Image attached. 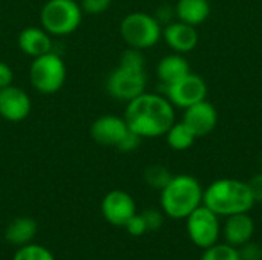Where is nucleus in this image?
Wrapping results in <instances>:
<instances>
[{
    "instance_id": "1",
    "label": "nucleus",
    "mask_w": 262,
    "mask_h": 260,
    "mask_svg": "<svg viewBox=\"0 0 262 260\" xmlns=\"http://www.w3.org/2000/svg\"><path fill=\"white\" fill-rule=\"evenodd\" d=\"M123 118L129 129L141 139L158 138L164 136L175 123V107L164 95L143 92L126 103Z\"/></svg>"
},
{
    "instance_id": "2",
    "label": "nucleus",
    "mask_w": 262,
    "mask_h": 260,
    "mask_svg": "<svg viewBox=\"0 0 262 260\" xmlns=\"http://www.w3.org/2000/svg\"><path fill=\"white\" fill-rule=\"evenodd\" d=\"M146 84L147 74L143 51L127 48L120 57V64L109 74L106 80V90L112 98L129 103L146 92Z\"/></svg>"
},
{
    "instance_id": "3",
    "label": "nucleus",
    "mask_w": 262,
    "mask_h": 260,
    "mask_svg": "<svg viewBox=\"0 0 262 260\" xmlns=\"http://www.w3.org/2000/svg\"><path fill=\"white\" fill-rule=\"evenodd\" d=\"M203 204L218 216H232L249 213L256 202L247 182L224 178L212 182L204 190Z\"/></svg>"
},
{
    "instance_id": "4",
    "label": "nucleus",
    "mask_w": 262,
    "mask_h": 260,
    "mask_svg": "<svg viewBox=\"0 0 262 260\" xmlns=\"http://www.w3.org/2000/svg\"><path fill=\"white\" fill-rule=\"evenodd\" d=\"M203 187L190 175H177L161 190L160 204L166 216L172 219H186L203 204Z\"/></svg>"
},
{
    "instance_id": "5",
    "label": "nucleus",
    "mask_w": 262,
    "mask_h": 260,
    "mask_svg": "<svg viewBox=\"0 0 262 260\" xmlns=\"http://www.w3.org/2000/svg\"><path fill=\"white\" fill-rule=\"evenodd\" d=\"M83 11L75 0H48L40 11V25L52 37L75 32L81 25Z\"/></svg>"
},
{
    "instance_id": "6",
    "label": "nucleus",
    "mask_w": 262,
    "mask_h": 260,
    "mask_svg": "<svg viewBox=\"0 0 262 260\" xmlns=\"http://www.w3.org/2000/svg\"><path fill=\"white\" fill-rule=\"evenodd\" d=\"M120 34L127 48L140 51L154 48L163 35V26L155 15L135 11L129 12L120 23Z\"/></svg>"
},
{
    "instance_id": "7",
    "label": "nucleus",
    "mask_w": 262,
    "mask_h": 260,
    "mask_svg": "<svg viewBox=\"0 0 262 260\" xmlns=\"http://www.w3.org/2000/svg\"><path fill=\"white\" fill-rule=\"evenodd\" d=\"M66 75L68 70L64 61L54 51L32 58L29 66V83L43 95H52L58 92L64 86Z\"/></svg>"
},
{
    "instance_id": "8",
    "label": "nucleus",
    "mask_w": 262,
    "mask_h": 260,
    "mask_svg": "<svg viewBox=\"0 0 262 260\" xmlns=\"http://www.w3.org/2000/svg\"><path fill=\"white\" fill-rule=\"evenodd\" d=\"M186 221H187L189 238L196 247L206 250L218 244L221 234L220 216L213 213L210 208H207L204 204H201L196 210H193L186 218Z\"/></svg>"
},
{
    "instance_id": "9",
    "label": "nucleus",
    "mask_w": 262,
    "mask_h": 260,
    "mask_svg": "<svg viewBox=\"0 0 262 260\" xmlns=\"http://www.w3.org/2000/svg\"><path fill=\"white\" fill-rule=\"evenodd\" d=\"M163 89H164V97L172 103V106L180 109H187L207 98L206 81L193 72L187 74L181 80Z\"/></svg>"
},
{
    "instance_id": "10",
    "label": "nucleus",
    "mask_w": 262,
    "mask_h": 260,
    "mask_svg": "<svg viewBox=\"0 0 262 260\" xmlns=\"http://www.w3.org/2000/svg\"><path fill=\"white\" fill-rule=\"evenodd\" d=\"M101 215L111 225L124 227L126 222L137 215V204L127 192L112 190L101 201Z\"/></svg>"
},
{
    "instance_id": "11",
    "label": "nucleus",
    "mask_w": 262,
    "mask_h": 260,
    "mask_svg": "<svg viewBox=\"0 0 262 260\" xmlns=\"http://www.w3.org/2000/svg\"><path fill=\"white\" fill-rule=\"evenodd\" d=\"M130 132L126 120L117 115H101L91 126V136L95 143L106 147H118Z\"/></svg>"
},
{
    "instance_id": "12",
    "label": "nucleus",
    "mask_w": 262,
    "mask_h": 260,
    "mask_svg": "<svg viewBox=\"0 0 262 260\" xmlns=\"http://www.w3.org/2000/svg\"><path fill=\"white\" fill-rule=\"evenodd\" d=\"M32 110V103L21 87L8 86L0 89V116L9 123H20L29 116Z\"/></svg>"
},
{
    "instance_id": "13",
    "label": "nucleus",
    "mask_w": 262,
    "mask_h": 260,
    "mask_svg": "<svg viewBox=\"0 0 262 260\" xmlns=\"http://www.w3.org/2000/svg\"><path fill=\"white\" fill-rule=\"evenodd\" d=\"M196 138L207 136L212 133L218 124V112L212 103L203 100L187 109H184V115L181 120Z\"/></svg>"
},
{
    "instance_id": "14",
    "label": "nucleus",
    "mask_w": 262,
    "mask_h": 260,
    "mask_svg": "<svg viewBox=\"0 0 262 260\" xmlns=\"http://www.w3.org/2000/svg\"><path fill=\"white\" fill-rule=\"evenodd\" d=\"M161 38L166 44L177 54L192 52L198 46V31L196 26L183 23L180 20L164 25Z\"/></svg>"
},
{
    "instance_id": "15",
    "label": "nucleus",
    "mask_w": 262,
    "mask_h": 260,
    "mask_svg": "<svg viewBox=\"0 0 262 260\" xmlns=\"http://www.w3.org/2000/svg\"><path fill=\"white\" fill-rule=\"evenodd\" d=\"M255 234V222L249 213H238L227 216V221L223 227V236L226 244L239 248L241 245L252 241Z\"/></svg>"
},
{
    "instance_id": "16",
    "label": "nucleus",
    "mask_w": 262,
    "mask_h": 260,
    "mask_svg": "<svg viewBox=\"0 0 262 260\" xmlns=\"http://www.w3.org/2000/svg\"><path fill=\"white\" fill-rule=\"evenodd\" d=\"M18 48L25 55H29L31 58L40 57L43 54H48L52 51V35L46 32L43 28L37 26H28L25 28L17 38Z\"/></svg>"
},
{
    "instance_id": "17",
    "label": "nucleus",
    "mask_w": 262,
    "mask_h": 260,
    "mask_svg": "<svg viewBox=\"0 0 262 260\" xmlns=\"http://www.w3.org/2000/svg\"><path fill=\"white\" fill-rule=\"evenodd\" d=\"M190 64L183 54H169L163 57L157 64V77L163 87L173 84L175 81L181 80L187 74H190Z\"/></svg>"
},
{
    "instance_id": "18",
    "label": "nucleus",
    "mask_w": 262,
    "mask_h": 260,
    "mask_svg": "<svg viewBox=\"0 0 262 260\" xmlns=\"http://www.w3.org/2000/svg\"><path fill=\"white\" fill-rule=\"evenodd\" d=\"M210 2L209 0H178L175 5L177 20L198 26L204 23L210 15Z\"/></svg>"
},
{
    "instance_id": "19",
    "label": "nucleus",
    "mask_w": 262,
    "mask_h": 260,
    "mask_svg": "<svg viewBox=\"0 0 262 260\" xmlns=\"http://www.w3.org/2000/svg\"><path fill=\"white\" fill-rule=\"evenodd\" d=\"M38 225L34 219L31 218H17L14 219L5 231V239L15 247H23L28 245L34 241L37 236Z\"/></svg>"
},
{
    "instance_id": "20",
    "label": "nucleus",
    "mask_w": 262,
    "mask_h": 260,
    "mask_svg": "<svg viewBox=\"0 0 262 260\" xmlns=\"http://www.w3.org/2000/svg\"><path fill=\"white\" fill-rule=\"evenodd\" d=\"M166 141L169 144V147L172 150H177V152H184L187 149H190L196 139L195 133L183 123V121H175L170 129L166 132Z\"/></svg>"
},
{
    "instance_id": "21",
    "label": "nucleus",
    "mask_w": 262,
    "mask_h": 260,
    "mask_svg": "<svg viewBox=\"0 0 262 260\" xmlns=\"http://www.w3.org/2000/svg\"><path fill=\"white\" fill-rule=\"evenodd\" d=\"M172 173L169 172V169H166L164 166L161 164H154V166H149L144 172V181L149 187L155 188V190H163L167 182L172 179Z\"/></svg>"
},
{
    "instance_id": "22",
    "label": "nucleus",
    "mask_w": 262,
    "mask_h": 260,
    "mask_svg": "<svg viewBox=\"0 0 262 260\" xmlns=\"http://www.w3.org/2000/svg\"><path fill=\"white\" fill-rule=\"evenodd\" d=\"M12 260H55V257L46 247L31 242L28 245L18 247Z\"/></svg>"
},
{
    "instance_id": "23",
    "label": "nucleus",
    "mask_w": 262,
    "mask_h": 260,
    "mask_svg": "<svg viewBox=\"0 0 262 260\" xmlns=\"http://www.w3.org/2000/svg\"><path fill=\"white\" fill-rule=\"evenodd\" d=\"M200 260H239L238 248L229 244H215L204 250Z\"/></svg>"
},
{
    "instance_id": "24",
    "label": "nucleus",
    "mask_w": 262,
    "mask_h": 260,
    "mask_svg": "<svg viewBox=\"0 0 262 260\" xmlns=\"http://www.w3.org/2000/svg\"><path fill=\"white\" fill-rule=\"evenodd\" d=\"M112 5V0H80V6L83 14L100 15L106 12Z\"/></svg>"
},
{
    "instance_id": "25",
    "label": "nucleus",
    "mask_w": 262,
    "mask_h": 260,
    "mask_svg": "<svg viewBox=\"0 0 262 260\" xmlns=\"http://www.w3.org/2000/svg\"><path fill=\"white\" fill-rule=\"evenodd\" d=\"M144 218V222L147 225V231H158L163 224H164V213L163 210H155V208H149L146 211L141 213Z\"/></svg>"
},
{
    "instance_id": "26",
    "label": "nucleus",
    "mask_w": 262,
    "mask_h": 260,
    "mask_svg": "<svg viewBox=\"0 0 262 260\" xmlns=\"http://www.w3.org/2000/svg\"><path fill=\"white\" fill-rule=\"evenodd\" d=\"M126 231L130 234V236H143L147 233V225L144 222V218L143 215H134L124 225Z\"/></svg>"
},
{
    "instance_id": "27",
    "label": "nucleus",
    "mask_w": 262,
    "mask_h": 260,
    "mask_svg": "<svg viewBox=\"0 0 262 260\" xmlns=\"http://www.w3.org/2000/svg\"><path fill=\"white\" fill-rule=\"evenodd\" d=\"M239 260H262V248L255 242H247L238 248Z\"/></svg>"
},
{
    "instance_id": "28",
    "label": "nucleus",
    "mask_w": 262,
    "mask_h": 260,
    "mask_svg": "<svg viewBox=\"0 0 262 260\" xmlns=\"http://www.w3.org/2000/svg\"><path fill=\"white\" fill-rule=\"evenodd\" d=\"M140 144H141V138H140L137 133H134V132L130 130V132L126 135V138L121 141V144L117 147V150H120V152H123V153H129V152L137 150Z\"/></svg>"
},
{
    "instance_id": "29",
    "label": "nucleus",
    "mask_w": 262,
    "mask_h": 260,
    "mask_svg": "<svg viewBox=\"0 0 262 260\" xmlns=\"http://www.w3.org/2000/svg\"><path fill=\"white\" fill-rule=\"evenodd\" d=\"M14 81V70L6 61H0V89L11 86Z\"/></svg>"
},
{
    "instance_id": "30",
    "label": "nucleus",
    "mask_w": 262,
    "mask_h": 260,
    "mask_svg": "<svg viewBox=\"0 0 262 260\" xmlns=\"http://www.w3.org/2000/svg\"><path fill=\"white\" fill-rule=\"evenodd\" d=\"M247 184H249V188L252 192L255 202H262V172L256 173L250 181H247Z\"/></svg>"
},
{
    "instance_id": "31",
    "label": "nucleus",
    "mask_w": 262,
    "mask_h": 260,
    "mask_svg": "<svg viewBox=\"0 0 262 260\" xmlns=\"http://www.w3.org/2000/svg\"><path fill=\"white\" fill-rule=\"evenodd\" d=\"M173 15H175V8L172 9L170 6L163 5V6H160V8H158L155 18L161 23V26H164V25H167V23H170V21H172V17H173Z\"/></svg>"
},
{
    "instance_id": "32",
    "label": "nucleus",
    "mask_w": 262,
    "mask_h": 260,
    "mask_svg": "<svg viewBox=\"0 0 262 260\" xmlns=\"http://www.w3.org/2000/svg\"><path fill=\"white\" fill-rule=\"evenodd\" d=\"M261 167H262V155H261Z\"/></svg>"
}]
</instances>
